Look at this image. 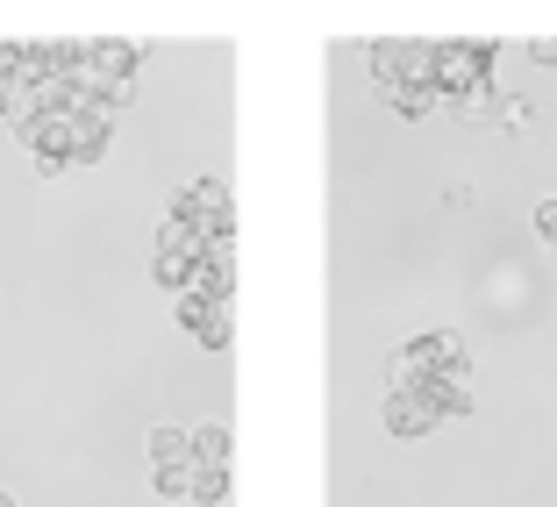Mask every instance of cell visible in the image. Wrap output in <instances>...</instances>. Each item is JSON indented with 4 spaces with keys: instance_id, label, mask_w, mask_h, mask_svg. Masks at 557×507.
<instances>
[{
    "instance_id": "e0dca14e",
    "label": "cell",
    "mask_w": 557,
    "mask_h": 507,
    "mask_svg": "<svg viewBox=\"0 0 557 507\" xmlns=\"http://www.w3.org/2000/svg\"><path fill=\"white\" fill-rule=\"evenodd\" d=\"M8 94H15V86H8V79H0V122H8Z\"/></svg>"
},
{
    "instance_id": "7c38bea8",
    "label": "cell",
    "mask_w": 557,
    "mask_h": 507,
    "mask_svg": "<svg viewBox=\"0 0 557 507\" xmlns=\"http://www.w3.org/2000/svg\"><path fill=\"white\" fill-rule=\"evenodd\" d=\"M150 279H158L164 294L180 300V294H186V286H194V258H164V250H158V258H150Z\"/></svg>"
},
{
    "instance_id": "5b68a950",
    "label": "cell",
    "mask_w": 557,
    "mask_h": 507,
    "mask_svg": "<svg viewBox=\"0 0 557 507\" xmlns=\"http://www.w3.org/2000/svg\"><path fill=\"white\" fill-rule=\"evenodd\" d=\"M372 79L379 86H429L436 79V44H372Z\"/></svg>"
},
{
    "instance_id": "5bb4252c",
    "label": "cell",
    "mask_w": 557,
    "mask_h": 507,
    "mask_svg": "<svg viewBox=\"0 0 557 507\" xmlns=\"http://www.w3.org/2000/svg\"><path fill=\"white\" fill-rule=\"evenodd\" d=\"M186 500H194V507H222V500H230V472H194Z\"/></svg>"
},
{
    "instance_id": "ba28073f",
    "label": "cell",
    "mask_w": 557,
    "mask_h": 507,
    "mask_svg": "<svg viewBox=\"0 0 557 507\" xmlns=\"http://www.w3.org/2000/svg\"><path fill=\"white\" fill-rule=\"evenodd\" d=\"M194 472H230V422H194Z\"/></svg>"
},
{
    "instance_id": "ac0fdd59",
    "label": "cell",
    "mask_w": 557,
    "mask_h": 507,
    "mask_svg": "<svg viewBox=\"0 0 557 507\" xmlns=\"http://www.w3.org/2000/svg\"><path fill=\"white\" fill-rule=\"evenodd\" d=\"M0 507H15V500H8V493H0Z\"/></svg>"
},
{
    "instance_id": "277c9868",
    "label": "cell",
    "mask_w": 557,
    "mask_h": 507,
    "mask_svg": "<svg viewBox=\"0 0 557 507\" xmlns=\"http://www.w3.org/2000/svg\"><path fill=\"white\" fill-rule=\"evenodd\" d=\"M15 136H22V150L36 158V172H44V180L72 172V136H79V129H72V115H29Z\"/></svg>"
},
{
    "instance_id": "8fae6325",
    "label": "cell",
    "mask_w": 557,
    "mask_h": 507,
    "mask_svg": "<svg viewBox=\"0 0 557 507\" xmlns=\"http://www.w3.org/2000/svg\"><path fill=\"white\" fill-rule=\"evenodd\" d=\"M379 100H386V108H394V115H429V108H436V94H429V86H379Z\"/></svg>"
},
{
    "instance_id": "2e32d148",
    "label": "cell",
    "mask_w": 557,
    "mask_h": 507,
    "mask_svg": "<svg viewBox=\"0 0 557 507\" xmlns=\"http://www.w3.org/2000/svg\"><path fill=\"white\" fill-rule=\"evenodd\" d=\"M529 58H536V65H557V44H550V36H536V44H529Z\"/></svg>"
},
{
    "instance_id": "52a82bcc",
    "label": "cell",
    "mask_w": 557,
    "mask_h": 507,
    "mask_svg": "<svg viewBox=\"0 0 557 507\" xmlns=\"http://www.w3.org/2000/svg\"><path fill=\"white\" fill-rule=\"evenodd\" d=\"M379 422L394 429V436H429L443 415H436V400H429V386H422V393H386V400H379Z\"/></svg>"
},
{
    "instance_id": "8992f818",
    "label": "cell",
    "mask_w": 557,
    "mask_h": 507,
    "mask_svg": "<svg viewBox=\"0 0 557 507\" xmlns=\"http://www.w3.org/2000/svg\"><path fill=\"white\" fill-rule=\"evenodd\" d=\"M194 300H222L230 308V294H236V250L230 244H208L194 258V286H186Z\"/></svg>"
},
{
    "instance_id": "3957f363",
    "label": "cell",
    "mask_w": 557,
    "mask_h": 507,
    "mask_svg": "<svg viewBox=\"0 0 557 507\" xmlns=\"http://www.w3.org/2000/svg\"><path fill=\"white\" fill-rule=\"evenodd\" d=\"M436 94L472 100L479 86H493V44H436Z\"/></svg>"
},
{
    "instance_id": "9c48e42d",
    "label": "cell",
    "mask_w": 557,
    "mask_h": 507,
    "mask_svg": "<svg viewBox=\"0 0 557 507\" xmlns=\"http://www.w3.org/2000/svg\"><path fill=\"white\" fill-rule=\"evenodd\" d=\"M158 250H164V258H200L208 236H200L194 222H180V214H164V222H158Z\"/></svg>"
},
{
    "instance_id": "4fadbf2b",
    "label": "cell",
    "mask_w": 557,
    "mask_h": 507,
    "mask_svg": "<svg viewBox=\"0 0 557 507\" xmlns=\"http://www.w3.org/2000/svg\"><path fill=\"white\" fill-rule=\"evenodd\" d=\"M194 344H200V350H230V344H236V314H230V308H208V322L194 329Z\"/></svg>"
},
{
    "instance_id": "6da1fadb",
    "label": "cell",
    "mask_w": 557,
    "mask_h": 507,
    "mask_svg": "<svg viewBox=\"0 0 557 507\" xmlns=\"http://www.w3.org/2000/svg\"><path fill=\"white\" fill-rule=\"evenodd\" d=\"M172 214L194 222L208 244H236V194H230V180H186L180 194H172Z\"/></svg>"
},
{
    "instance_id": "30bf717a",
    "label": "cell",
    "mask_w": 557,
    "mask_h": 507,
    "mask_svg": "<svg viewBox=\"0 0 557 507\" xmlns=\"http://www.w3.org/2000/svg\"><path fill=\"white\" fill-rule=\"evenodd\" d=\"M429 400H436L443 422H465L472 415V379H429Z\"/></svg>"
},
{
    "instance_id": "9a60e30c",
    "label": "cell",
    "mask_w": 557,
    "mask_h": 507,
    "mask_svg": "<svg viewBox=\"0 0 557 507\" xmlns=\"http://www.w3.org/2000/svg\"><path fill=\"white\" fill-rule=\"evenodd\" d=\"M536 236H550V244H557V200H543V208H536Z\"/></svg>"
},
{
    "instance_id": "7a4b0ae2",
    "label": "cell",
    "mask_w": 557,
    "mask_h": 507,
    "mask_svg": "<svg viewBox=\"0 0 557 507\" xmlns=\"http://www.w3.org/2000/svg\"><path fill=\"white\" fill-rule=\"evenodd\" d=\"M150 486L164 500H186V486H194V429H180V422L150 429Z\"/></svg>"
},
{
    "instance_id": "d6986e66",
    "label": "cell",
    "mask_w": 557,
    "mask_h": 507,
    "mask_svg": "<svg viewBox=\"0 0 557 507\" xmlns=\"http://www.w3.org/2000/svg\"><path fill=\"white\" fill-rule=\"evenodd\" d=\"M550 258H557V250H550Z\"/></svg>"
}]
</instances>
